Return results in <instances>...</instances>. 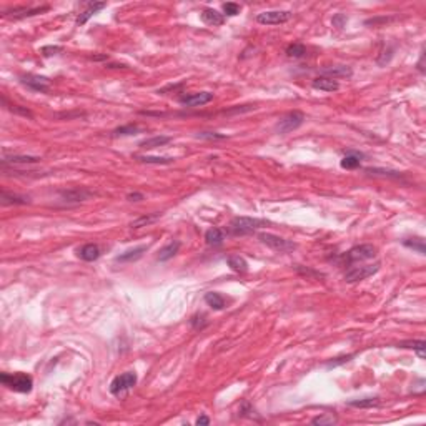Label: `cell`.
Returning a JSON list of instances; mask_svg holds the SVG:
<instances>
[{"instance_id": "ee69618b", "label": "cell", "mask_w": 426, "mask_h": 426, "mask_svg": "<svg viewBox=\"0 0 426 426\" xmlns=\"http://www.w3.org/2000/svg\"><path fill=\"white\" fill-rule=\"evenodd\" d=\"M127 198H128L130 202H139V200H142V198H143V195H142V193H130Z\"/></svg>"}, {"instance_id": "44dd1931", "label": "cell", "mask_w": 426, "mask_h": 426, "mask_svg": "<svg viewBox=\"0 0 426 426\" xmlns=\"http://www.w3.org/2000/svg\"><path fill=\"white\" fill-rule=\"evenodd\" d=\"M226 263H228V266L235 273H246V271H248V263H246V260L240 257V255H232V257H228Z\"/></svg>"}, {"instance_id": "4fadbf2b", "label": "cell", "mask_w": 426, "mask_h": 426, "mask_svg": "<svg viewBox=\"0 0 426 426\" xmlns=\"http://www.w3.org/2000/svg\"><path fill=\"white\" fill-rule=\"evenodd\" d=\"M105 7H107V3H105V2H90L87 5V9H85L82 14L77 17V20H75L77 25H83V23H87L88 19H92L97 12H100L102 9H105Z\"/></svg>"}, {"instance_id": "52a82bcc", "label": "cell", "mask_w": 426, "mask_h": 426, "mask_svg": "<svg viewBox=\"0 0 426 426\" xmlns=\"http://www.w3.org/2000/svg\"><path fill=\"white\" fill-rule=\"evenodd\" d=\"M380 270V263H375V265H362V266H351L350 270L345 273V282L346 283H356L362 282V280H366L368 277L375 275L376 271Z\"/></svg>"}, {"instance_id": "cb8c5ba5", "label": "cell", "mask_w": 426, "mask_h": 426, "mask_svg": "<svg viewBox=\"0 0 426 426\" xmlns=\"http://www.w3.org/2000/svg\"><path fill=\"white\" fill-rule=\"evenodd\" d=\"M205 240L210 246H218L225 240V233H223L222 228H210L208 232L205 233Z\"/></svg>"}, {"instance_id": "9c48e42d", "label": "cell", "mask_w": 426, "mask_h": 426, "mask_svg": "<svg viewBox=\"0 0 426 426\" xmlns=\"http://www.w3.org/2000/svg\"><path fill=\"white\" fill-rule=\"evenodd\" d=\"M50 7L48 5H42V7H15V9L5 10L3 12V17L5 19H25V17H34V15L43 14V12H48Z\"/></svg>"}, {"instance_id": "1f68e13d", "label": "cell", "mask_w": 426, "mask_h": 426, "mask_svg": "<svg viewBox=\"0 0 426 426\" xmlns=\"http://www.w3.org/2000/svg\"><path fill=\"white\" fill-rule=\"evenodd\" d=\"M405 246H408V248H413L416 250L420 255H425L426 253V248H425V240H421V238H408V240L403 242Z\"/></svg>"}, {"instance_id": "8992f818", "label": "cell", "mask_w": 426, "mask_h": 426, "mask_svg": "<svg viewBox=\"0 0 426 426\" xmlns=\"http://www.w3.org/2000/svg\"><path fill=\"white\" fill-rule=\"evenodd\" d=\"M137 373L133 371H127V373H122L117 378H113V381L110 383V393L115 396H122L132 389L133 386L137 385Z\"/></svg>"}, {"instance_id": "60d3db41", "label": "cell", "mask_w": 426, "mask_h": 426, "mask_svg": "<svg viewBox=\"0 0 426 426\" xmlns=\"http://www.w3.org/2000/svg\"><path fill=\"white\" fill-rule=\"evenodd\" d=\"M351 358H353V355L340 356V358H335V360H331V362H328V363H326V368H335V366H338V365H343V363L350 362Z\"/></svg>"}, {"instance_id": "8fae6325", "label": "cell", "mask_w": 426, "mask_h": 426, "mask_svg": "<svg viewBox=\"0 0 426 426\" xmlns=\"http://www.w3.org/2000/svg\"><path fill=\"white\" fill-rule=\"evenodd\" d=\"M213 100V93L210 92H198V93H192V95L182 97L180 103L186 105V107H202V105L208 103Z\"/></svg>"}, {"instance_id": "f1b7e54d", "label": "cell", "mask_w": 426, "mask_h": 426, "mask_svg": "<svg viewBox=\"0 0 426 426\" xmlns=\"http://www.w3.org/2000/svg\"><path fill=\"white\" fill-rule=\"evenodd\" d=\"M139 162H143V163H152V165H168L173 162V158L170 157H148V155H137L135 157Z\"/></svg>"}, {"instance_id": "ba28073f", "label": "cell", "mask_w": 426, "mask_h": 426, "mask_svg": "<svg viewBox=\"0 0 426 426\" xmlns=\"http://www.w3.org/2000/svg\"><path fill=\"white\" fill-rule=\"evenodd\" d=\"M291 12L288 10H270V12H262L257 15V22L262 25H280L285 23L291 19Z\"/></svg>"}, {"instance_id": "7a4b0ae2", "label": "cell", "mask_w": 426, "mask_h": 426, "mask_svg": "<svg viewBox=\"0 0 426 426\" xmlns=\"http://www.w3.org/2000/svg\"><path fill=\"white\" fill-rule=\"evenodd\" d=\"M0 381H2L7 388L14 389V391L17 393H30L32 386H34V380H32V376H28L27 373H14V375L2 373V375H0Z\"/></svg>"}, {"instance_id": "f546056e", "label": "cell", "mask_w": 426, "mask_h": 426, "mask_svg": "<svg viewBox=\"0 0 426 426\" xmlns=\"http://www.w3.org/2000/svg\"><path fill=\"white\" fill-rule=\"evenodd\" d=\"M286 55L290 59H302L306 55V47L303 43H291L286 47Z\"/></svg>"}, {"instance_id": "7bdbcfd3", "label": "cell", "mask_w": 426, "mask_h": 426, "mask_svg": "<svg viewBox=\"0 0 426 426\" xmlns=\"http://www.w3.org/2000/svg\"><path fill=\"white\" fill-rule=\"evenodd\" d=\"M197 425H198V426H200V425H210V418H208V416H205V415L198 416Z\"/></svg>"}, {"instance_id": "83f0119b", "label": "cell", "mask_w": 426, "mask_h": 426, "mask_svg": "<svg viewBox=\"0 0 426 426\" xmlns=\"http://www.w3.org/2000/svg\"><path fill=\"white\" fill-rule=\"evenodd\" d=\"M360 158H362V155H358V153H348V155H345L342 158V168L345 170H355L360 167Z\"/></svg>"}, {"instance_id": "4316f807", "label": "cell", "mask_w": 426, "mask_h": 426, "mask_svg": "<svg viewBox=\"0 0 426 426\" xmlns=\"http://www.w3.org/2000/svg\"><path fill=\"white\" fill-rule=\"evenodd\" d=\"M160 217H162L160 212L150 213V215H143V217H140V218H137V220H133L130 226H132V228H142V226H147V225H150V223H155L157 220H160Z\"/></svg>"}, {"instance_id": "d4e9b609", "label": "cell", "mask_w": 426, "mask_h": 426, "mask_svg": "<svg viewBox=\"0 0 426 426\" xmlns=\"http://www.w3.org/2000/svg\"><path fill=\"white\" fill-rule=\"evenodd\" d=\"M205 303L210 308H213V310H223V308H225V300H223L222 295L217 293V291H208V293L205 295Z\"/></svg>"}, {"instance_id": "484cf974", "label": "cell", "mask_w": 426, "mask_h": 426, "mask_svg": "<svg viewBox=\"0 0 426 426\" xmlns=\"http://www.w3.org/2000/svg\"><path fill=\"white\" fill-rule=\"evenodd\" d=\"M348 406L353 408H376L380 406V398L378 396H370V398H362V400H350Z\"/></svg>"}, {"instance_id": "d6986e66", "label": "cell", "mask_w": 426, "mask_h": 426, "mask_svg": "<svg viewBox=\"0 0 426 426\" xmlns=\"http://www.w3.org/2000/svg\"><path fill=\"white\" fill-rule=\"evenodd\" d=\"M2 205H28L30 203V197H25V195H17V193H9V192H2Z\"/></svg>"}, {"instance_id": "4dcf8cb0", "label": "cell", "mask_w": 426, "mask_h": 426, "mask_svg": "<svg viewBox=\"0 0 426 426\" xmlns=\"http://www.w3.org/2000/svg\"><path fill=\"white\" fill-rule=\"evenodd\" d=\"M398 348H413V350H416V353L420 355V358H425L426 343L423 340H418V342H401L398 343Z\"/></svg>"}, {"instance_id": "5b68a950", "label": "cell", "mask_w": 426, "mask_h": 426, "mask_svg": "<svg viewBox=\"0 0 426 426\" xmlns=\"http://www.w3.org/2000/svg\"><path fill=\"white\" fill-rule=\"evenodd\" d=\"M305 122V115L298 110L288 112L286 115H283L282 119L278 120L277 123V132L282 133V135H286V133L293 132V130L300 128Z\"/></svg>"}, {"instance_id": "f35d334b", "label": "cell", "mask_w": 426, "mask_h": 426, "mask_svg": "<svg viewBox=\"0 0 426 426\" xmlns=\"http://www.w3.org/2000/svg\"><path fill=\"white\" fill-rule=\"evenodd\" d=\"M368 173H373V175H391L395 178H400L401 173L398 172H389V170H383V168H366Z\"/></svg>"}, {"instance_id": "836d02e7", "label": "cell", "mask_w": 426, "mask_h": 426, "mask_svg": "<svg viewBox=\"0 0 426 426\" xmlns=\"http://www.w3.org/2000/svg\"><path fill=\"white\" fill-rule=\"evenodd\" d=\"M242 10V7L235 2H228V3H223V15H228V17H235L238 15Z\"/></svg>"}, {"instance_id": "e575fe53", "label": "cell", "mask_w": 426, "mask_h": 426, "mask_svg": "<svg viewBox=\"0 0 426 426\" xmlns=\"http://www.w3.org/2000/svg\"><path fill=\"white\" fill-rule=\"evenodd\" d=\"M190 325L193 326V330H203L206 325H208V322H206V316L200 313V315L192 316V320H190Z\"/></svg>"}, {"instance_id": "ab89813d", "label": "cell", "mask_w": 426, "mask_h": 426, "mask_svg": "<svg viewBox=\"0 0 426 426\" xmlns=\"http://www.w3.org/2000/svg\"><path fill=\"white\" fill-rule=\"evenodd\" d=\"M311 423L313 425H333V423H336V420L333 416H326V415H323V416H316V418H313V420H311Z\"/></svg>"}, {"instance_id": "b9f144b4", "label": "cell", "mask_w": 426, "mask_h": 426, "mask_svg": "<svg viewBox=\"0 0 426 426\" xmlns=\"http://www.w3.org/2000/svg\"><path fill=\"white\" fill-rule=\"evenodd\" d=\"M345 22H346V17H345V15H342V14H338V15H335V17H333V25L335 27L342 28L345 25Z\"/></svg>"}, {"instance_id": "8d00e7d4", "label": "cell", "mask_w": 426, "mask_h": 426, "mask_svg": "<svg viewBox=\"0 0 426 426\" xmlns=\"http://www.w3.org/2000/svg\"><path fill=\"white\" fill-rule=\"evenodd\" d=\"M197 137H198V139H206V140H223V139H226V135L215 133V132H200Z\"/></svg>"}, {"instance_id": "7402d4cb", "label": "cell", "mask_w": 426, "mask_h": 426, "mask_svg": "<svg viewBox=\"0 0 426 426\" xmlns=\"http://www.w3.org/2000/svg\"><path fill=\"white\" fill-rule=\"evenodd\" d=\"M178 250H180V242H170L167 246H163V248L160 250V253H158V262H168L170 258H173L175 255L178 253Z\"/></svg>"}, {"instance_id": "5bb4252c", "label": "cell", "mask_w": 426, "mask_h": 426, "mask_svg": "<svg viewBox=\"0 0 426 426\" xmlns=\"http://www.w3.org/2000/svg\"><path fill=\"white\" fill-rule=\"evenodd\" d=\"M313 88L315 90H322V92H336L340 88V83L336 82L335 79H330V77H316L313 80Z\"/></svg>"}, {"instance_id": "9a60e30c", "label": "cell", "mask_w": 426, "mask_h": 426, "mask_svg": "<svg viewBox=\"0 0 426 426\" xmlns=\"http://www.w3.org/2000/svg\"><path fill=\"white\" fill-rule=\"evenodd\" d=\"M202 20H203L206 25L220 27L225 23V15L215 9H203V12H202Z\"/></svg>"}, {"instance_id": "3957f363", "label": "cell", "mask_w": 426, "mask_h": 426, "mask_svg": "<svg viewBox=\"0 0 426 426\" xmlns=\"http://www.w3.org/2000/svg\"><path fill=\"white\" fill-rule=\"evenodd\" d=\"M376 253H378V248H376L375 245L365 243V245L353 246V248L348 250L342 258L346 263H358V262H365V260H373L376 257Z\"/></svg>"}, {"instance_id": "603a6c76", "label": "cell", "mask_w": 426, "mask_h": 426, "mask_svg": "<svg viewBox=\"0 0 426 426\" xmlns=\"http://www.w3.org/2000/svg\"><path fill=\"white\" fill-rule=\"evenodd\" d=\"M168 142H172L170 137H165V135H158V137H152V139H145L142 140L139 143L140 148H157V147H163L167 145Z\"/></svg>"}, {"instance_id": "7c38bea8", "label": "cell", "mask_w": 426, "mask_h": 426, "mask_svg": "<svg viewBox=\"0 0 426 426\" xmlns=\"http://www.w3.org/2000/svg\"><path fill=\"white\" fill-rule=\"evenodd\" d=\"M93 195V192L90 190H85V188H74V190H67V192H62L60 197L65 203H80V202H85L88 200Z\"/></svg>"}, {"instance_id": "e0dca14e", "label": "cell", "mask_w": 426, "mask_h": 426, "mask_svg": "<svg viewBox=\"0 0 426 426\" xmlns=\"http://www.w3.org/2000/svg\"><path fill=\"white\" fill-rule=\"evenodd\" d=\"M77 255H79V258H82L83 262H95V260L100 258V248L95 243H87V245H83L82 248L79 250Z\"/></svg>"}, {"instance_id": "2e32d148", "label": "cell", "mask_w": 426, "mask_h": 426, "mask_svg": "<svg viewBox=\"0 0 426 426\" xmlns=\"http://www.w3.org/2000/svg\"><path fill=\"white\" fill-rule=\"evenodd\" d=\"M39 162H40V158L34 157V155H7V153H3V157H2V163L3 165H7V163L28 165V163H39Z\"/></svg>"}, {"instance_id": "ffe728a7", "label": "cell", "mask_w": 426, "mask_h": 426, "mask_svg": "<svg viewBox=\"0 0 426 426\" xmlns=\"http://www.w3.org/2000/svg\"><path fill=\"white\" fill-rule=\"evenodd\" d=\"M353 75V70L350 67H345V65H336V67H330L323 70V77H330V79H338V77H343V79H350Z\"/></svg>"}, {"instance_id": "6da1fadb", "label": "cell", "mask_w": 426, "mask_h": 426, "mask_svg": "<svg viewBox=\"0 0 426 426\" xmlns=\"http://www.w3.org/2000/svg\"><path fill=\"white\" fill-rule=\"evenodd\" d=\"M268 222L260 220V218H251V217H235L228 225V232L235 235V237H242V235L253 233L255 230L266 226Z\"/></svg>"}, {"instance_id": "30bf717a", "label": "cell", "mask_w": 426, "mask_h": 426, "mask_svg": "<svg viewBox=\"0 0 426 426\" xmlns=\"http://www.w3.org/2000/svg\"><path fill=\"white\" fill-rule=\"evenodd\" d=\"M20 82H22L25 87H28L30 90H35V92H47L48 90V85H50V80L47 77H40V75H22L20 77Z\"/></svg>"}, {"instance_id": "74e56055", "label": "cell", "mask_w": 426, "mask_h": 426, "mask_svg": "<svg viewBox=\"0 0 426 426\" xmlns=\"http://www.w3.org/2000/svg\"><path fill=\"white\" fill-rule=\"evenodd\" d=\"M9 110L10 112H14V113H17V115H23V117H28V119H32V112L28 110V108H25V107H20V105H9Z\"/></svg>"}, {"instance_id": "277c9868", "label": "cell", "mask_w": 426, "mask_h": 426, "mask_svg": "<svg viewBox=\"0 0 426 426\" xmlns=\"http://www.w3.org/2000/svg\"><path fill=\"white\" fill-rule=\"evenodd\" d=\"M258 240L262 242L263 245L268 246V248L280 251V253H288V251L297 250V243L286 240V238L278 237V235H273V233H260Z\"/></svg>"}, {"instance_id": "d6a6232c", "label": "cell", "mask_w": 426, "mask_h": 426, "mask_svg": "<svg viewBox=\"0 0 426 426\" xmlns=\"http://www.w3.org/2000/svg\"><path fill=\"white\" fill-rule=\"evenodd\" d=\"M137 132H140V128L137 125H123V127H119L113 130V135L115 137H128V135H135Z\"/></svg>"}, {"instance_id": "d590c367", "label": "cell", "mask_w": 426, "mask_h": 426, "mask_svg": "<svg viewBox=\"0 0 426 426\" xmlns=\"http://www.w3.org/2000/svg\"><path fill=\"white\" fill-rule=\"evenodd\" d=\"M63 48L60 47V45H45V47H42V55L43 57H52V55H57V54H60V52H62Z\"/></svg>"}, {"instance_id": "ac0fdd59", "label": "cell", "mask_w": 426, "mask_h": 426, "mask_svg": "<svg viewBox=\"0 0 426 426\" xmlns=\"http://www.w3.org/2000/svg\"><path fill=\"white\" fill-rule=\"evenodd\" d=\"M147 251V245H142V246H135V248L132 250H127L125 253L119 255V257L115 258V262L119 263H132V262H137L142 255Z\"/></svg>"}]
</instances>
